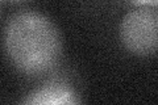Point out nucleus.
Masks as SVG:
<instances>
[{
    "mask_svg": "<svg viewBox=\"0 0 158 105\" xmlns=\"http://www.w3.org/2000/svg\"><path fill=\"white\" fill-rule=\"evenodd\" d=\"M4 46L20 72L38 76L52 71L62 57V37L49 17L36 11L12 14L4 26Z\"/></svg>",
    "mask_w": 158,
    "mask_h": 105,
    "instance_id": "obj_1",
    "label": "nucleus"
},
{
    "mask_svg": "<svg viewBox=\"0 0 158 105\" xmlns=\"http://www.w3.org/2000/svg\"><path fill=\"white\" fill-rule=\"evenodd\" d=\"M120 41L128 51L148 57L158 51V12L138 8L128 12L120 24Z\"/></svg>",
    "mask_w": 158,
    "mask_h": 105,
    "instance_id": "obj_2",
    "label": "nucleus"
},
{
    "mask_svg": "<svg viewBox=\"0 0 158 105\" xmlns=\"http://www.w3.org/2000/svg\"><path fill=\"white\" fill-rule=\"evenodd\" d=\"M23 103L28 105H71L79 104L81 99L67 84L49 83L27 95Z\"/></svg>",
    "mask_w": 158,
    "mask_h": 105,
    "instance_id": "obj_3",
    "label": "nucleus"
},
{
    "mask_svg": "<svg viewBox=\"0 0 158 105\" xmlns=\"http://www.w3.org/2000/svg\"><path fill=\"white\" fill-rule=\"evenodd\" d=\"M129 2L140 7H158V0H129Z\"/></svg>",
    "mask_w": 158,
    "mask_h": 105,
    "instance_id": "obj_4",
    "label": "nucleus"
},
{
    "mask_svg": "<svg viewBox=\"0 0 158 105\" xmlns=\"http://www.w3.org/2000/svg\"><path fill=\"white\" fill-rule=\"evenodd\" d=\"M11 2H19V0H11Z\"/></svg>",
    "mask_w": 158,
    "mask_h": 105,
    "instance_id": "obj_5",
    "label": "nucleus"
}]
</instances>
